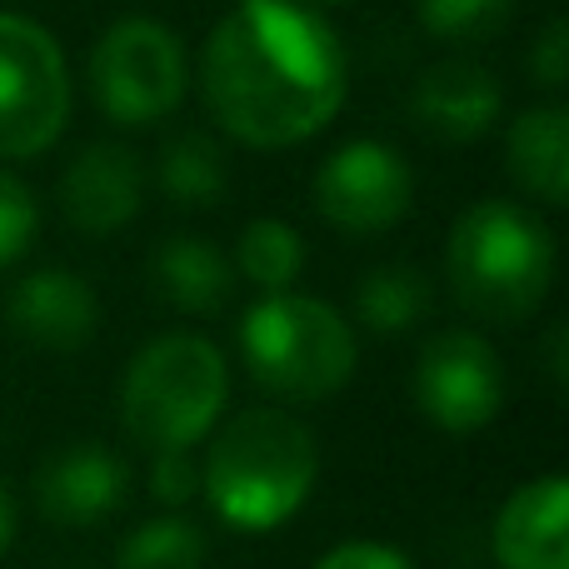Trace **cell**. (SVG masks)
Listing matches in <instances>:
<instances>
[{
    "label": "cell",
    "mask_w": 569,
    "mask_h": 569,
    "mask_svg": "<svg viewBox=\"0 0 569 569\" xmlns=\"http://www.w3.org/2000/svg\"><path fill=\"white\" fill-rule=\"evenodd\" d=\"M350 60L340 30L300 0H240L200 50V96L250 150L315 140L345 106Z\"/></svg>",
    "instance_id": "obj_1"
},
{
    "label": "cell",
    "mask_w": 569,
    "mask_h": 569,
    "mask_svg": "<svg viewBox=\"0 0 569 569\" xmlns=\"http://www.w3.org/2000/svg\"><path fill=\"white\" fill-rule=\"evenodd\" d=\"M320 445L295 415L246 410L216 435L210 460L200 465L210 505L236 530H276L315 490Z\"/></svg>",
    "instance_id": "obj_2"
},
{
    "label": "cell",
    "mask_w": 569,
    "mask_h": 569,
    "mask_svg": "<svg viewBox=\"0 0 569 569\" xmlns=\"http://www.w3.org/2000/svg\"><path fill=\"white\" fill-rule=\"evenodd\" d=\"M455 300L495 325H515L545 305L555 284V236L535 210L515 200H480L450 230L445 246Z\"/></svg>",
    "instance_id": "obj_3"
},
{
    "label": "cell",
    "mask_w": 569,
    "mask_h": 569,
    "mask_svg": "<svg viewBox=\"0 0 569 569\" xmlns=\"http://www.w3.org/2000/svg\"><path fill=\"white\" fill-rule=\"evenodd\" d=\"M240 355L260 390L280 400H330L350 385L360 345L335 305L315 295H266L240 320Z\"/></svg>",
    "instance_id": "obj_4"
},
{
    "label": "cell",
    "mask_w": 569,
    "mask_h": 569,
    "mask_svg": "<svg viewBox=\"0 0 569 569\" xmlns=\"http://www.w3.org/2000/svg\"><path fill=\"white\" fill-rule=\"evenodd\" d=\"M230 395L226 355L206 335H160L120 380V420L146 450H190L210 435Z\"/></svg>",
    "instance_id": "obj_5"
},
{
    "label": "cell",
    "mask_w": 569,
    "mask_h": 569,
    "mask_svg": "<svg viewBox=\"0 0 569 569\" xmlns=\"http://www.w3.org/2000/svg\"><path fill=\"white\" fill-rule=\"evenodd\" d=\"M70 120L66 50L40 20L0 10V160H36Z\"/></svg>",
    "instance_id": "obj_6"
},
{
    "label": "cell",
    "mask_w": 569,
    "mask_h": 569,
    "mask_svg": "<svg viewBox=\"0 0 569 569\" xmlns=\"http://www.w3.org/2000/svg\"><path fill=\"white\" fill-rule=\"evenodd\" d=\"M190 66L170 26L120 16L90 50V96L116 126H150L186 100Z\"/></svg>",
    "instance_id": "obj_7"
},
{
    "label": "cell",
    "mask_w": 569,
    "mask_h": 569,
    "mask_svg": "<svg viewBox=\"0 0 569 569\" xmlns=\"http://www.w3.org/2000/svg\"><path fill=\"white\" fill-rule=\"evenodd\" d=\"M315 216L345 236L395 230L415 206V176L385 140H350L315 170Z\"/></svg>",
    "instance_id": "obj_8"
},
{
    "label": "cell",
    "mask_w": 569,
    "mask_h": 569,
    "mask_svg": "<svg viewBox=\"0 0 569 569\" xmlns=\"http://www.w3.org/2000/svg\"><path fill=\"white\" fill-rule=\"evenodd\" d=\"M415 405L445 435L485 430L505 405V370L490 340L475 330L435 335L415 365Z\"/></svg>",
    "instance_id": "obj_9"
},
{
    "label": "cell",
    "mask_w": 569,
    "mask_h": 569,
    "mask_svg": "<svg viewBox=\"0 0 569 569\" xmlns=\"http://www.w3.org/2000/svg\"><path fill=\"white\" fill-rule=\"evenodd\" d=\"M140 200H146V170L126 146L110 140L80 146L60 176V210L86 236H116L140 216Z\"/></svg>",
    "instance_id": "obj_10"
},
{
    "label": "cell",
    "mask_w": 569,
    "mask_h": 569,
    "mask_svg": "<svg viewBox=\"0 0 569 569\" xmlns=\"http://www.w3.org/2000/svg\"><path fill=\"white\" fill-rule=\"evenodd\" d=\"M120 500H126V460L106 445H66L36 470V510L66 530L110 520Z\"/></svg>",
    "instance_id": "obj_11"
},
{
    "label": "cell",
    "mask_w": 569,
    "mask_h": 569,
    "mask_svg": "<svg viewBox=\"0 0 569 569\" xmlns=\"http://www.w3.org/2000/svg\"><path fill=\"white\" fill-rule=\"evenodd\" d=\"M415 126L445 146H470L500 120V86L475 60H440L415 80Z\"/></svg>",
    "instance_id": "obj_12"
},
{
    "label": "cell",
    "mask_w": 569,
    "mask_h": 569,
    "mask_svg": "<svg viewBox=\"0 0 569 569\" xmlns=\"http://www.w3.org/2000/svg\"><path fill=\"white\" fill-rule=\"evenodd\" d=\"M495 560L505 569H569V480L545 475L505 500L495 520Z\"/></svg>",
    "instance_id": "obj_13"
},
{
    "label": "cell",
    "mask_w": 569,
    "mask_h": 569,
    "mask_svg": "<svg viewBox=\"0 0 569 569\" xmlns=\"http://www.w3.org/2000/svg\"><path fill=\"white\" fill-rule=\"evenodd\" d=\"M96 290L76 270H36L10 290V325L40 350H80L96 335Z\"/></svg>",
    "instance_id": "obj_14"
},
{
    "label": "cell",
    "mask_w": 569,
    "mask_h": 569,
    "mask_svg": "<svg viewBox=\"0 0 569 569\" xmlns=\"http://www.w3.org/2000/svg\"><path fill=\"white\" fill-rule=\"evenodd\" d=\"M505 166L515 186L535 196L540 206H565L569 200V110L565 106H535L515 116L505 136Z\"/></svg>",
    "instance_id": "obj_15"
},
{
    "label": "cell",
    "mask_w": 569,
    "mask_h": 569,
    "mask_svg": "<svg viewBox=\"0 0 569 569\" xmlns=\"http://www.w3.org/2000/svg\"><path fill=\"white\" fill-rule=\"evenodd\" d=\"M156 295L186 315H216L230 305L236 290V266L206 240H166L150 260Z\"/></svg>",
    "instance_id": "obj_16"
},
{
    "label": "cell",
    "mask_w": 569,
    "mask_h": 569,
    "mask_svg": "<svg viewBox=\"0 0 569 569\" xmlns=\"http://www.w3.org/2000/svg\"><path fill=\"white\" fill-rule=\"evenodd\" d=\"M156 180H160V196H166L170 206L206 210V206H220V200H226L230 160H226V150H220V140H210L206 130H186V136L166 140Z\"/></svg>",
    "instance_id": "obj_17"
},
{
    "label": "cell",
    "mask_w": 569,
    "mask_h": 569,
    "mask_svg": "<svg viewBox=\"0 0 569 569\" xmlns=\"http://www.w3.org/2000/svg\"><path fill=\"white\" fill-rule=\"evenodd\" d=\"M355 315L375 335H405L430 315V280L415 266H380L355 284Z\"/></svg>",
    "instance_id": "obj_18"
},
{
    "label": "cell",
    "mask_w": 569,
    "mask_h": 569,
    "mask_svg": "<svg viewBox=\"0 0 569 569\" xmlns=\"http://www.w3.org/2000/svg\"><path fill=\"white\" fill-rule=\"evenodd\" d=\"M236 270L250 284L270 290V295L290 290V284L300 280V270H305V240H300V230L284 226V220H270V216L266 220H250V226L240 230Z\"/></svg>",
    "instance_id": "obj_19"
},
{
    "label": "cell",
    "mask_w": 569,
    "mask_h": 569,
    "mask_svg": "<svg viewBox=\"0 0 569 569\" xmlns=\"http://www.w3.org/2000/svg\"><path fill=\"white\" fill-rule=\"evenodd\" d=\"M206 565V535L180 515L140 525L116 555V569H200Z\"/></svg>",
    "instance_id": "obj_20"
},
{
    "label": "cell",
    "mask_w": 569,
    "mask_h": 569,
    "mask_svg": "<svg viewBox=\"0 0 569 569\" xmlns=\"http://www.w3.org/2000/svg\"><path fill=\"white\" fill-rule=\"evenodd\" d=\"M510 16L515 0H420V26L445 46H490Z\"/></svg>",
    "instance_id": "obj_21"
},
{
    "label": "cell",
    "mask_w": 569,
    "mask_h": 569,
    "mask_svg": "<svg viewBox=\"0 0 569 569\" xmlns=\"http://www.w3.org/2000/svg\"><path fill=\"white\" fill-rule=\"evenodd\" d=\"M36 230H40V206L30 196V186L16 180L10 170H0V270L26 256Z\"/></svg>",
    "instance_id": "obj_22"
},
{
    "label": "cell",
    "mask_w": 569,
    "mask_h": 569,
    "mask_svg": "<svg viewBox=\"0 0 569 569\" xmlns=\"http://www.w3.org/2000/svg\"><path fill=\"white\" fill-rule=\"evenodd\" d=\"M200 490V465L190 460V450H160L150 465V495L160 505H186Z\"/></svg>",
    "instance_id": "obj_23"
},
{
    "label": "cell",
    "mask_w": 569,
    "mask_h": 569,
    "mask_svg": "<svg viewBox=\"0 0 569 569\" xmlns=\"http://www.w3.org/2000/svg\"><path fill=\"white\" fill-rule=\"evenodd\" d=\"M530 76L540 80L545 90H565L569 86V26L560 16L550 20V26L540 30V40H535L530 50Z\"/></svg>",
    "instance_id": "obj_24"
},
{
    "label": "cell",
    "mask_w": 569,
    "mask_h": 569,
    "mask_svg": "<svg viewBox=\"0 0 569 569\" xmlns=\"http://www.w3.org/2000/svg\"><path fill=\"white\" fill-rule=\"evenodd\" d=\"M315 569H415V565H410V555H400L395 545L350 540V545H335L330 555H320Z\"/></svg>",
    "instance_id": "obj_25"
},
{
    "label": "cell",
    "mask_w": 569,
    "mask_h": 569,
    "mask_svg": "<svg viewBox=\"0 0 569 569\" xmlns=\"http://www.w3.org/2000/svg\"><path fill=\"white\" fill-rule=\"evenodd\" d=\"M565 345H569V330L565 325H555L550 330V380L565 390V380H569V365H565Z\"/></svg>",
    "instance_id": "obj_26"
},
{
    "label": "cell",
    "mask_w": 569,
    "mask_h": 569,
    "mask_svg": "<svg viewBox=\"0 0 569 569\" xmlns=\"http://www.w3.org/2000/svg\"><path fill=\"white\" fill-rule=\"evenodd\" d=\"M10 540H16V500H10V490L0 485V555L10 550Z\"/></svg>",
    "instance_id": "obj_27"
},
{
    "label": "cell",
    "mask_w": 569,
    "mask_h": 569,
    "mask_svg": "<svg viewBox=\"0 0 569 569\" xmlns=\"http://www.w3.org/2000/svg\"><path fill=\"white\" fill-rule=\"evenodd\" d=\"M320 6H350V0H320Z\"/></svg>",
    "instance_id": "obj_28"
},
{
    "label": "cell",
    "mask_w": 569,
    "mask_h": 569,
    "mask_svg": "<svg viewBox=\"0 0 569 569\" xmlns=\"http://www.w3.org/2000/svg\"><path fill=\"white\" fill-rule=\"evenodd\" d=\"M236 6H240V0H236Z\"/></svg>",
    "instance_id": "obj_29"
}]
</instances>
